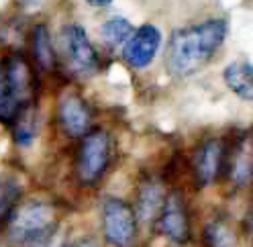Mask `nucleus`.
<instances>
[{
  "label": "nucleus",
  "mask_w": 253,
  "mask_h": 247,
  "mask_svg": "<svg viewBox=\"0 0 253 247\" xmlns=\"http://www.w3.org/2000/svg\"><path fill=\"white\" fill-rule=\"evenodd\" d=\"M229 33L225 19H207L176 29L166 49V68L171 78H188L202 70L220 49Z\"/></svg>",
  "instance_id": "f257e3e1"
},
{
  "label": "nucleus",
  "mask_w": 253,
  "mask_h": 247,
  "mask_svg": "<svg viewBox=\"0 0 253 247\" xmlns=\"http://www.w3.org/2000/svg\"><path fill=\"white\" fill-rule=\"evenodd\" d=\"M6 223V237L14 245L31 247L55 231H59L57 223V208L49 200H27V203L14 206L8 214Z\"/></svg>",
  "instance_id": "f03ea898"
},
{
  "label": "nucleus",
  "mask_w": 253,
  "mask_h": 247,
  "mask_svg": "<svg viewBox=\"0 0 253 247\" xmlns=\"http://www.w3.org/2000/svg\"><path fill=\"white\" fill-rule=\"evenodd\" d=\"M113 143L104 129H88L82 135V143L76 158V176L84 186H92L102 180L110 165Z\"/></svg>",
  "instance_id": "7ed1b4c3"
},
{
  "label": "nucleus",
  "mask_w": 253,
  "mask_h": 247,
  "mask_svg": "<svg viewBox=\"0 0 253 247\" xmlns=\"http://www.w3.org/2000/svg\"><path fill=\"white\" fill-rule=\"evenodd\" d=\"M61 59L74 76L78 78H90L98 72V53L82 25H66L59 35Z\"/></svg>",
  "instance_id": "20e7f679"
},
{
  "label": "nucleus",
  "mask_w": 253,
  "mask_h": 247,
  "mask_svg": "<svg viewBox=\"0 0 253 247\" xmlns=\"http://www.w3.org/2000/svg\"><path fill=\"white\" fill-rule=\"evenodd\" d=\"M135 208L121 198H108L102 205V233L110 247H133L137 241Z\"/></svg>",
  "instance_id": "39448f33"
},
{
  "label": "nucleus",
  "mask_w": 253,
  "mask_h": 247,
  "mask_svg": "<svg viewBox=\"0 0 253 247\" xmlns=\"http://www.w3.org/2000/svg\"><path fill=\"white\" fill-rule=\"evenodd\" d=\"M0 82L19 109L33 104L35 72L27 57H23L21 53H8L0 59Z\"/></svg>",
  "instance_id": "423d86ee"
},
{
  "label": "nucleus",
  "mask_w": 253,
  "mask_h": 247,
  "mask_svg": "<svg viewBox=\"0 0 253 247\" xmlns=\"http://www.w3.org/2000/svg\"><path fill=\"white\" fill-rule=\"evenodd\" d=\"M229 156L231 149H227L223 139H207L198 145L192 158L194 180L198 186H209L216 182L229 169Z\"/></svg>",
  "instance_id": "0eeeda50"
},
{
  "label": "nucleus",
  "mask_w": 253,
  "mask_h": 247,
  "mask_svg": "<svg viewBox=\"0 0 253 247\" xmlns=\"http://www.w3.org/2000/svg\"><path fill=\"white\" fill-rule=\"evenodd\" d=\"M153 225L160 229V233L166 239L173 243L186 245L190 241V233H192L190 231V214H188V206L182 192L166 194V203Z\"/></svg>",
  "instance_id": "6e6552de"
},
{
  "label": "nucleus",
  "mask_w": 253,
  "mask_h": 247,
  "mask_svg": "<svg viewBox=\"0 0 253 247\" xmlns=\"http://www.w3.org/2000/svg\"><path fill=\"white\" fill-rule=\"evenodd\" d=\"M162 45V33L155 25H141L137 31H133L131 37L123 45V57L126 66L135 70L147 68L155 59Z\"/></svg>",
  "instance_id": "1a4fd4ad"
},
{
  "label": "nucleus",
  "mask_w": 253,
  "mask_h": 247,
  "mask_svg": "<svg viewBox=\"0 0 253 247\" xmlns=\"http://www.w3.org/2000/svg\"><path fill=\"white\" fill-rule=\"evenodd\" d=\"M57 119L70 137H82L92 123V111L80 94H63L57 104Z\"/></svg>",
  "instance_id": "9d476101"
},
{
  "label": "nucleus",
  "mask_w": 253,
  "mask_h": 247,
  "mask_svg": "<svg viewBox=\"0 0 253 247\" xmlns=\"http://www.w3.org/2000/svg\"><path fill=\"white\" fill-rule=\"evenodd\" d=\"M166 203V190L157 180H143L139 188V196H137V221L141 223H155L157 214H160L162 206Z\"/></svg>",
  "instance_id": "9b49d317"
},
{
  "label": "nucleus",
  "mask_w": 253,
  "mask_h": 247,
  "mask_svg": "<svg viewBox=\"0 0 253 247\" xmlns=\"http://www.w3.org/2000/svg\"><path fill=\"white\" fill-rule=\"evenodd\" d=\"M225 84L235 92L241 100L253 98V70L249 61H233L223 72Z\"/></svg>",
  "instance_id": "f8f14e48"
},
{
  "label": "nucleus",
  "mask_w": 253,
  "mask_h": 247,
  "mask_svg": "<svg viewBox=\"0 0 253 247\" xmlns=\"http://www.w3.org/2000/svg\"><path fill=\"white\" fill-rule=\"evenodd\" d=\"M31 47H33V57L35 61L45 68V70H53L57 64V55L51 43L49 29L45 25H35L33 27V35H31Z\"/></svg>",
  "instance_id": "ddd939ff"
},
{
  "label": "nucleus",
  "mask_w": 253,
  "mask_h": 247,
  "mask_svg": "<svg viewBox=\"0 0 253 247\" xmlns=\"http://www.w3.org/2000/svg\"><path fill=\"white\" fill-rule=\"evenodd\" d=\"M133 25L123 19V17H113V19H108L102 27H100V37L104 41L106 47L110 49H119L123 47V45L126 43V39L131 37L133 33Z\"/></svg>",
  "instance_id": "4468645a"
},
{
  "label": "nucleus",
  "mask_w": 253,
  "mask_h": 247,
  "mask_svg": "<svg viewBox=\"0 0 253 247\" xmlns=\"http://www.w3.org/2000/svg\"><path fill=\"white\" fill-rule=\"evenodd\" d=\"M12 131H14V141H17L21 147H27V145L33 143L35 133H37V115H35L33 104L25 106V109L14 117Z\"/></svg>",
  "instance_id": "2eb2a0df"
},
{
  "label": "nucleus",
  "mask_w": 253,
  "mask_h": 247,
  "mask_svg": "<svg viewBox=\"0 0 253 247\" xmlns=\"http://www.w3.org/2000/svg\"><path fill=\"white\" fill-rule=\"evenodd\" d=\"M21 198V184L12 174H0V219H6Z\"/></svg>",
  "instance_id": "dca6fc26"
},
{
  "label": "nucleus",
  "mask_w": 253,
  "mask_h": 247,
  "mask_svg": "<svg viewBox=\"0 0 253 247\" xmlns=\"http://www.w3.org/2000/svg\"><path fill=\"white\" fill-rule=\"evenodd\" d=\"M235 241L233 229L223 221H212L204 227V243L209 247H235Z\"/></svg>",
  "instance_id": "f3484780"
},
{
  "label": "nucleus",
  "mask_w": 253,
  "mask_h": 247,
  "mask_svg": "<svg viewBox=\"0 0 253 247\" xmlns=\"http://www.w3.org/2000/svg\"><path fill=\"white\" fill-rule=\"evenodd\" d=\"M229 162H231V174L235 178L237 184H247L251 180V153L241 147V151L237 153L235 158L229 156Z\"/></svg>",
  "instance_id": "a211bd4d"
},
{
  "label": "nucleus",
  "mask_w": 253,
  "mask_h": 247,
  "mask_svg": "<svg viewBox=\"0 0 253 247\" xmlns=\"http://www.w3.org/2000/svg\"><path fill=\"white\" fill-rule=\"evenodd\" d=\"M66 247H98V243L90 239V237H84V239H78V241H72V243H66Z\"/></svg>",
  "instance_id": "6ab92c4d"
},
{
  "label": "nucleus",
  "mask_w": 253,
  "mask_h": 247,
  "mask_svg": "<svg viewBox=\"0 0 253 247\" xmlns=\"http://www.w3.org/2000/svg\"><path fill=\"white\" fill-rule=\"evenodd\" d=\"M86 2L90 4V6H94V8H102V6H108L113 0H86Z\"/></svg>",
  "instance_id": "aec40b11"
},
{
  "label": "nucleus",
  "mask_w": 253,
  "mask_h": 247,
  "mask_svg": "<svg viewBox=\"0 0 253 247\" xmlns=\"http://www.w3.org/2000/svg\"><path fill=\"white\" fill-rule=\"evenodd\" d=\"M23 2H29V0H23Z\"/></svg>",
  "instance_id": "412c9836"
}]
</instances>
